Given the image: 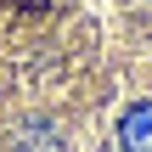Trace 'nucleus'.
Returning a JSON list of instances; mask_svg holds the SVG:
<instances>
[{"label":"nucleus","instance_id":"obj_2","mask_svg":"<svg viewBox=\"0 0 152 152\" xmlns=\"http://www.w3.org/2000/svg\"><path fill=\"white\" fill-rule=\"evenodd\" d=\"M17 152H62V135L45 124V118H28L17 130Z\"/></svg>","mask_w":152,"mask_h":152},{"label":"nucleus","instance_id":"obj_1","mask_svg":"<svg viewBox=\"0 0 152 152\" xmlns=\"http://www.w3.org/2000/svg\"><path fill=\"white\" fill-rule=\"evenodd\" d=\"M118 147L124 152H152V102H130L118 113Z\"/></svg>","mask_w":152,"mask_h":152}]
</instances>
